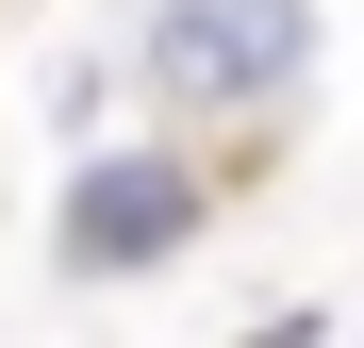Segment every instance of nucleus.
Instances as JSON below:
<instances>
[{"label":"nucleus","instance_id":"f03ea898","mask_svg":"<svg viewBox=\"0 0 364 348\" xmlns=\"http://www.w3.org/2000/svg\"><path fill=\"white\" fill-rule=\"evenodd\" d=\"M215 232V149L199 133H100L50 199V265L67 282H166Z\"/></svg>","mask_w":364,"mask_h":348},{"label":"nucleus","instance_id":"f257e3e1","mask_svg":"<svg viewBox=\"0 0 364 348\" xmlns=\"http://www.w3.org/2000/svg\"><path fill=\"white\" fill-rule=\"evenodd\" d=\"M315 67H331L315 0H149L133 17V83L166 133H265L315 100Z\"/></svg>","mask_w":364,"mask_h":348}]
</instances>
